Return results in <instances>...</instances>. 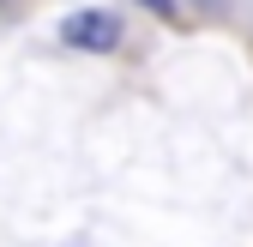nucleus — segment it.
Returning a JSON list of instances; mask_svg holds the SVG:
<instances>
[{"label":"nucleus","mask_w":253,"mask_h":247,"mask_svg":"<svg viewBox=\"0 0 253 247\" xmlns=\"http://www.w3.org/2000/svg\"><path fill=\"white\" fill-rule=\"evenodd\" d=\"M60 37H67L73 48H90V54H109L121 42V18L103 12V6H90V12H73L67 24H60Z\"/></svg>","instance_id":"obj_1"},{"label":"nucleus","mask_w":253,"mask_h":247,"mask_svg":"<svg viewBox=\"0 0 253 247\" xmlns=\"http://www.w3.org/2000/svg\"><path fill=\"white\" fill-rule=\"evenodd\" d=\"M145 6H151L157 18H175V0H145Z\"/></svg>","instance_id":"obj_2"}]
</instances>
